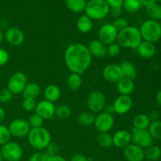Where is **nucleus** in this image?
<instances>
[{"label": "nucleus", "mask_w": 161, "mask_h": 161, "mask_svg": "<svg viewBox=\"0 0 161 161\" xmlns=\"http://www.w3.org/2000/svg\"><path fill=\"white\" fill-rule=\"evenodd\" d=\"M130 133H131V142L133 144L137 145L142 149H146L153 145V138L148 130H139L133 127Z\"/></svg>", "instance_id": "obj_9"}, {"label": "nucleus", "mask_w": 161, "mask_h": 161, "mask_svg": "<svg viewBox=\"0 0 161 161\" xmlns=\"http://www.w3.org/2000/svg\"><path fill=\"white\" fill-rule=\"evenodd\" d=\"M108 14L116 18L120 17V15L122 14V8H110Z\"/></svg>", "instance_id": "obj_47"}, {"label": "nucleus", "mask_w": 161, "mask_h": 161, "mask_svg": "<svg viewBox=\"0 0 161 161\" xmlns=\"http://www.w3.org/2000/svg\"><path fill=\"white\" fill-rule=\"evenodd\" d=\"M133 101L130 96L119 94L113 104L115 113L118 115H124L128 113L132 108Z\"/></svg>", "instance_id": "obj_15"}, {"label": "nucleus", "mask_w": 161, "mask_h": 161, "mask_svg": "<svg viewBox=\"0 0 161 161\" xmlns=\"http://www.w3.org/2000/svg\"><path fill=\"white\" fill-rule=\"evenodd\" d=\"M96 116L92 112L84 111L80 113L78 116V123L83 127H91L94 124Z\"/></svg>", "instance_id": "obj_28"}, {"label": "nucleus", "mask_w": 161, "mask_h": 161, "mask_svg": "<svg viewBox=\"0 0 161 161\" xmlns=\"http://www.w3.org/2000/svg\"><path fill=\"white\" fill-rule=\"evenodd\" d=\"M148 116H149L150 120L154 121V120H158V118H159V116H160V115H159L158 112L153 111V112H151L150 114L148 115Z\"/></svg>", "instance_id": "obj_51"}, {"label": "nucleus", "mask_w": 161, "mask_h": 161, "mask_svg": "<svg viewBox=\"0 0 161 161\" xmlns=\"http://www.w3.org/2000/svg\"><path fill=\"white\" fill-rule=\"evenodd\" d=\"M142 40L147 42H158L161 38V28L160 23L153 20H147L142 24L139 28Z\"/></svg>", "instance_id": "obj_5"}, {"label": "nucleus", "mask_w": 161, "mask_h": 161, "mask_svg": "<svg viewBox=\"0 0 161 161\" xmlns=\"http://www.w3.org/2000/svg\"><path fill=\"white\" fill-rule=\"evenodd\" d=\"M3 160L6 161H20L23 157V149L16 142L9 141L2 146L0 149Z\"/></svg>", "instance_id": "obj_6"}, {"label": "nucleus", "mask_w": 161, "mask_h": 161, "mask_svg": "<svg viewBox=\"0 0 161 161\" xmlns=\"http://www.w3.org/2000/svg\"><path fill=\"white\" fill-rule=\"evenodd\" d=\"M93 26H94V25H93V20H91L86 14L80 16L78 18V20H77V29H78V31L80 32L83 33V34L89 33L92 30Z\"/></svg>", "instance_id": "obj_24"}, {"label": "nucleus", "mask_w": 161, "mask_h": 161, "mask_svg": "<svg viewBox=\"0 0 161 161\" xmlns=\"http://www.w3.org/2000/svg\"><path fill=\"white\" fill-rule=\"evenodd\" d=\"M113 146L118 149H124L131 143V133L127 130H119L113 135Z\"/></svg>", "instance_id": "obj_18"}, {"label": "nucleus", "mask_w": 161, "mask_h": 161, "mask_svg": "<svg viewBox=\"0 0 161 161\" xmlns=\"http://www.w3.org/2000/svg\"><path fill=\"white\" fill-rule=\"evenodd\" d=\"M13 97H14V94L7 87L0 90V102L1 103H8L12 100Z\"/></svg>", "instance_id": "obj_39"}, {"label": "nucleus", "mask_w": 161, "mask_h": 161, "mask_svg": "<svg viewBox=\"0 0 161 161\" xmlns=\"http://www.w3.org/2000/svg\"><path fill=\"white\" fill-rule=\"evenodd\" d=\"M28 140L31 147L37 150H42L51 142V135L43 127L31 128L28 135Z\"/></svg>", "instance_id": "obj_3"}, {"label": "nucleus", "mask_w": 161, "mask_h": 161, "mask_svg": "<svg viewBox=\"0 0 161 161\" xmlns=\"http://www.w3.org/2000/svg\"><path fill=\"white\" fill-rule=\"evenodd\" d=\"M102 76L105 81L112 83H116L124 77V72L120 65L118 64H109L104 68Z\"/></svg>", "instance_id": "obj_13"}, {"label": "nucleus", "mask_w": 161, "mask_h": 161, "mask_svg": "<svg viewBox=\"0 0 161 161\" xmlns=\"http://www.w3.org/2000/svg\"><path fill=\"white\" fill-rule=\"evenodd\" d=\"M109 9L105 0H90L86 3L84 12L91 20H102L108 15Z\"/></svg>", "instance_id": "obj_4"}, {"label": "nucleus", "mask_w": 161, "mask_h": 161, "mask_svg": "<svg viewBox=\"0 0 161 161\" xmlns=\"http://www.w3.org/2000/svg\"><path fill=\"white\" fill-rule=\"evenodd\" d=\"M6 117V113L2 107H0V123L3 122Z\"/></svg>", "instance_id": "obj_53"}, {"label": "nucleus", "mask_w": 161, "mask_h": 161, "mask_svg": "<svg viewBox=\"0 0 161 161\" xmlns=\"http://www.w3.org/2000/svg\"><path fill=\"white\" fill-rule=\"evenodd\" d=\"M11 135L7 127L0 125V146L6 144L10 141Z\"/></svg>", "instance_id": "obj_37"}, {"label": "nucleus", "mask_w": 161, "mask_h": 161, "mask_svg": "<svg viewBox=\"0 0 161 161\" xmlns=\"http://www.w3.org/2000/svg\"><path fill=\"white\" fill-rule=\"evenodd\" d=\"M89 111L93 113H99L103 111L106 105V99L105 94L98 91H94L90 93L86 100Z\"/></svg>", "instance_id": "obj_7"}, {"label": "nucleus", "mask_w": 161, "mask_h": 161, "mask_svg": "<svg viewBox=\"0 0 161 161\" xmlns=\"http://www.w3.org/2000/svg\"><path fill=\"white\" fill-rule=\"evenodd\" d=\"M161 157V149L157 146H149L145 150V158L150 161H157Z\"/></svg>", "instance_id": "obj_32"}, {"label": "nucleus", "mask_w": 161, "mask_h": 161, "mask_svg": "<svg viewBox=\"0 0 161 161\" xmlns=\"http://www.w3.org/2000/svg\"><path fill=\"white\" fill-rule=\"evenodd\" d=\"M148 130L153 139L161 140V121H151Z\"/></svg>", "instance_id": "obj_35"}, {"label": "nucleus", "mask_w": 161, "mask_h": 161, "mask_svg": "<svg viewBox=\"0 0 161 161\" xmlns=\"http://www.w3.org/2000/svg\"><path fill=\"white\" fill-rule=\"evenodd\" d=\"M121 52V47L117 42H113L107 46V55L111 58L118 56Z\"/></svg>", "instance_id": "obj_38"}, {"label": "nucleus", "mask_w": 161, "mask_h": 161, "mask_svg": "<svg viewBox=\"0 0 161 161\" xmlns=\"http://www.w3.org/2000/svg\"><path fill=\"white\" fill-rule=\"evenodd\" d=\"M86 47L92 58L94 57L97 58H103L107 56V46L98 39L90 41Z\"/></svg>", "instance_id": "obj_19"}, {"label": "nucleus", "mask_w": 161, "mask_h": 161, "mask_svg": "<svg viewBox=\"0 0 161 161\" xmlns=\"http://www.w3.org/2000/svg\"><path fill=\"white\" fill-rule=\"evenodd\" d=\"M156 102H157L158 105H160L161 106V90L159 91L157 93V94H156Z\"/></svg>", "instance_id": "obj_52"}, {"label": "nucleus", "mask_w": 161, "mask_h": 161, "mask_svg": "<svg viewBox=\"0 0 161 161\" xmlns=\"http://www.w3.org/2000/svg\"><path fill=\"white\" fill-rule=\"evenodd\" d=\"M4 39L9 45L14 46V47H19L24 43L25 36L20 28L17 27H10L5 31Z\"/></svg>", "instance_id": "obj_14"}, {"label": "nucleus", "mask_w": 161, "mask_h": 161, "mask_svg": "<svg viewBox=\"0 0 161 161\" xmlns=\"http://www.w3.org/2000/svg\"><path fill=\"white\" fill-rule=\"evenodd\" d=\"M47 161H67L64 157H61L60 155H55V156H51V157H48V160Z\"/></svg>", "instance_id": "obj_49"}, {"label": "nucleus", "mask_w": 161, "mask_h": 161, "mask_svg": "<svg viewBox=\"0 0 161 161\" xmlns=\"http://www.w3.org/2000/svg\"><path fill=\"white\" fill-rule=\"evenodd\" d=\"M9 60V54L5 49L0 47V66H3L8 63Z\"/></svg>", "instance_id": "obj_44"}, {"label": "nucleus", "mask_w": 161, "mask_h": 161, "mask_svg": "<svg viewBox=\"0 0 161 161\" xmlns=\"http://www.w3.org/2000/svg\"></svg>", "instance_id": "obj_58"}, {"label": "nucleus", "mask_w": 161, "mask_h": 161, "mask_svg": "<svg viewBox=\"0 0 161 161\" xmlns=\"http://www.w3.org/2000/svg\"><path fill=\"white\" fill-rule=\"evenodd\" d=\"M36 102L34 99H24L22 102V108L27 112H32L36 110Z\"/></svg>", "instance_id": "obj_41"}, {"label": "nucleus", "mask_w": 161, "mask_h": 161, "mask_svg": "<svg viewBox=\"0 0 161 161\" xmlns=\"http://www.w3.org/2000/svg\"><path fill=\"white\" fill-rule=\"evenodd\" d=\"M123 155L127 161H143L145 150L137 145L130 143L123 149Z\"/></svg>", "instance_id": "obj_16"}, {"label": "nucleus", "mask_w": 161, "mask_h": 161, "mask_svg": "<svg viewBox=\"0 0 161 161\" xmlns=\"http://www.w3.org/2000/svg\"><path fill=\"white\" fill-rule=\"evenodd\" d=\"M3 160H3V155H2V153H1V151H0V161H3Z\"/></svg>", "instance_id": "obj_55"}, {"label": "nucleus", "mask_w": 161, "mask_h": 161, "mask_svg": "<svg viewBox=\"0 0 161 161\" xmlns=\"http://www.w3.org/2000/svg\"><path fill=\"white\" fill-rule=\"evenodd\" d=\"M136 50L140 57L145 58V59H149L156 54L157 47H156L155 44L153 42L142 40L137 47Z\"/></svg>", "instance_id": "obj_20"}, {"label": "nucleus", "mask_w": 161, "mask_h": 161, "mask_svg": "<svg viewBox=\"0 0 161 161\" xmlns=\"http://www.w3.org/2000/svg\"><path fill=\"white\" fill-rule=\"evenodd\" d=\"M3 40H4V33H3V31L0 29V44L3 42Z\"/></svg>", "instance_id": "obj_54"}, {"label": "nucleus", "mask_w": 161, "mask_h": 161, "mask_svg": "<svg viewBox=\"0 0 161 161\" xmlns=\"http://www.w3.org/2000/svg\"><path fill=\"white\" fill-rule=\"evenodd\" d=\"M72 114V110L70 107L67 105H59L55 106L54 116L59 119H69Z\"/></svg>", "instance_id": "obj_33"}, {"label": "nucleus", "mask_w": 161, "mask_h": 161, "mask_svg": "<svg viewBox=\"0 0 161 161\" xmlns=\"http://www.w3.org/2000/svg\"><path fill=\"white\" fill-rule=\"evenodd\" d=\"M158 1H160V3H161V0H158Z\"/></svg>", "instance_id": "obj_57"}, {"label": "nucleus", "mask_w": 161, "mask_h": 161, "mask_svg": "<svg viewBox=\"0 0 161 161\" xmlns=\"http://www.w3.org/2000/svg\"><path fill=\"white\" fill-rule=\"evenodd\" d=\"M110 8H122L124 0H105Z\"/></svg>", "instance_id": "obj_45"}, {"label": "nucleus", "mask_w": 161, "mask_h": 161, "mask_svg": "<svg viewBox=\"0 0 161 161\" xmlns=\"http://www.w3.org/2000/svg\"><path fill=\"white\" fill-rule=\"evenodd\" d=\"M49 156L46 153L37 152L30 157L28 161H47Z\"/></svg>", "instance_id": "obj_43"}, {"label": "nucleus", "mask_w": 161, "mask_h": 161, "mask_svg": "<svg viewBox=\"0 0 161 161\" xmlns=\"http://www.w3.org/2000/svg\"><path fill=\"white\" fill-rule=\"evenodd\" d=\"M125 78L134 80L137 77V69L135 64L129 61H124L119 64Z\"/></svg>", "instance_id": "obj_26"}, {"label": "nucleus", "mask_w": 161, "mask_h": 161, "mask_svg": "<svg viewBox=\"0 0 161 161\" xmlns=\"http://www.w3.org/2000/svg\"><path fill=\"white\" fill-rule=\"evenodd\" d=\"M44 97L45 100L48 101V102L54 103L56 102L58 99L60 98L61 94V89L58 86L54 84L48 85L47 87L44 89L43 91Z\"/></svg>", "instance_id": "obj_23"}, {"label": "nucleus", "mask_w": 161, "mask_h": 161, "mask_svg": "<svg viewBox=\"0 0 161 161\" xmlns=\"http://www.w3.org/2000/svg\"><path fill=\"white\" fill-rule=\"evenodd\" d=\"M160 23V28H161V20H160V22H159Z\"/></svg>", "instance_id": "obj_56"}, {"label": "nucleus", "mask_w": 161, "mask_h": 161, "mask_svg": "<svg viewBox=\"0 0 161 161\" xmlns=\"http://www.w3.org/2000/svg\"><path fill=\"white\" fill-rule=\"evenodd\" d=\"M28 83L26 75L22 72H16L9 77L7 88L14 94H20Z\"/></svg>", "instance_id": "obj_8"}, {"label": "nucleus", "mask_w": 161, "mask_h": 161, "mask_svg": "<svg viewBox=\"0 0 161 161\" xmlns=\"http://www.w3.org/2000/svg\"><path fill=\"white\" fill-rule=\"evenodd\" d=\"M8 129L11 136L21 138L28 136L31 127L28 124V120L24 119H15L9 123Z\"/></svg>", "instance_id": "obj_10"}, {"label": "nucleus", "mask_w": 161, "mask_h": 161, "mask_svg": "<svg viewBox=\"0 0 161 161\" xmlns=\"http://www.w3.org/2000/svg\"><path fill=\"white\" fill-rule=\"evenodd\" d=\"M97 142L103 149H108L113 146V136L108 132L98 133L97 136Z\"/></svg>", "instance_id": "obj_31"}, {"label": "nucleus", "mask_w": 161, "mask_h": 161, "mask_svg": "<svg viewBox=\"0 0 161 161\" xmlns=\"http://www.w3.org/2000/svg\"><path fill=\"white\" fill-rule=\"evenodd\" d=\"M118 32L119 31L115 28L113 24H105L99 29L98 39L105 45L108 46L116 42Z\"/></svg>", "instance_id": "obj_11"}, {"label": "nucleus", "mask_w": 161, "mask_h": 161, "mask_svg": "<svg viewBox=\"0 0 161 161\" xmlns=\"http://www.w3.org/2000/svg\"><path fill=\"white\" fill-rule=\"evenodd\" d=\"M35 111L36 114L40 116L43 119H49L54 116L55 106L52 102L42 100L36 104Z\"/></svg>", "instance_id": "obj_17"}, {"label": "nucleus", "mask_w": 161, "mask_h": 161, "mask_svg": "<svg viewBox=\"0 0 161 161\" xmlns=\"http://www.w3.org/2000/svg\"><path fill=\"white\" fill-rule=\"evenodd\" d=\"M114 117L113 115L105 113H100L96 116L94 121V127L98 133L108 132L114 126Z\"/></svg>", "instance_id": "obj_12"}, {"label": "nucleus", "mask_w": 161, "mask_h": 161, "mask_svg": "<svg viewBox=\"0 0 161 161\" xmlns=\"http://www.w3.org/2000/svg\"><path fill=\"white\" fill-rule=\"evenodd\" d=\"M146 12L149 20L159 21L161 20V6L158 3H154L146 8Z\"/></svg>", "instance_id": "obj_30"}, {"label": "nucleus", "mask_w": 161, "mask_h": 161, "mask_svg": "<svg viewBox=\"0 0 161 161\" xmlns=\"http://www.w3.org/2000/svg\"><path fill=\"white\" fill-rule=\"evenodd\" d=\"M151 120L149 116L143 113L136 115L133 119L134 128L139 130H147L150 124Z\"/></svg>", "instance_id": "obj_25"}, {"label": "nucleus", "mask_w": 161, "mask_h": 161, "mask_svg": "<svg viewBox=\"0 0 161 161\" xmlns=\"http://www.w3.org/2000/svg\"><path fill=\"white\" fill-rule=\"evenodd\" d=\"M142 41L139 28L128 26L118 32L116 42L121 48L136 49Z\"/></svg>", "instance_id": "obj_2"}, {"label": "nucleus", "mask_w": 161, "mask_h": 161, "mask_svg": "<svg viewBox=\"0 0 161 161\" xmlns=\"http://www.w3.org/2000/svg\"><path fill=\"white\" fill-rule=\"evenodd\" d=\"M64 60L66 67L71 72L81 75L91 66L92 56L86 45L75 42L66 48Z\"/></svg>", "instance_id": "obj_1"}, {"label": "nucleus", "mask_w": 161, "mask_h": 161, "mask_svg": "<svg viewBox=\"0 0 161 161\" xmlns=\"http://www.w3.org/2000/svg\"><path fill=\"white\" fill-rule=\"evenodd\" d=\"M46 153L49 156V157H51V156H55L58 155V152H59V146L57 143L53 142H50L48 144V146L46 147Z\"/></svg>", "instance_id": "obj_42"}, {"label": "nucleus", "mask_w": 161, "mask_h": 161, "mask_svg": "<svg viewBox=\"0 0 161 161\" xmlns=\"http://www.w3.org/2000/svg\"><path fill=\"white\" fill-rule=\"evenodd\" d=\"M157 0H139L142 6H144L146 8L151 6V5L154 4V3H157Z\"/></svg>", "instance_id": "obj_48"}, {"label": "nucleus", "mask_w": 161, "mask_h": 161, "mask_svg": "<svg viewBox=\"0 0 161 161\" xmlns=\"http://www.w3.org/2000/svg\"><path fill=\"white\" fill-rule=\"evenodd\" d=\"M116 90L120 95L130 96L135 90L134 80L124 77L116 83Z\"/></svg>", "instance_id": "obj_21"}, {"label": "nucleus", "mask_w": 161, "mask_h": 161, "mask_svg": "<svg viewBox=\"0 0 161 161\" xmlns=\"http://www.w3.org/2000/svg\"><path fill=\"white\" fill-rule=\"evenodd\" d=\"M113 25H114L115 28L119 31L129 26L128 20L126 18H124V17H118V18H116L114 20V21H113Z\"/></svg>", "instance_id": "obj_40"}, {"label": "nucleus", "mask_w": 161, "mask_h": 161, "mask_svg": "<svg viewBox=\"0 0 161 161\" xmlns=\"http://www.w3.org/2000/svg\"><path fill=\"white\" fill-rule=\"evenodd\" d=\"M104 113H108V114L110 115H113V113H115V112L114 109H113V105H105V108H104Z\"/></svg>", "instance_id": "obj_50"}, {"label": "nucleus", "mask_w": 161, "mask_h": 161, "mask_svg": "<svg viewBox=\"0 0 161 161\" xmlns=\"http://www.w3.org/2000/svg\"><path fill=\"white\" fill-rule=\"evenodd\" d=\"M82 83H83V80H82L81 75L77 73L71 72L66 80L67 86L72 91H77L80 89L82 86Z\"/></svg>", "instance_id": "obj_29"}, {"label": "nucleus", "mask_w": 161, "mask_h": 161, "mask_svg": "<svg viewBox=\"0 0 161 161\" xmlns=\"http://www.w3.org/2000/svg\"><path fill=\"white\" fill-rule=\"evenodd\" d=\"M142 5L139 0H124L122 8L128 14H135L140 9Z\"/></svg>", "instance_id": "obj_34"}, {"label": "nucleus", "mask_w": 161, "mask_h": 161, "mask_svg": "<svg viewBox=\"0 0 161 161\" xmlns=\"http://www.w3.org/2000/svg\"><path fill=\"white\" fill-rule=\"evenodd\" d=\"M70 161H88L87 157L82 153H75L72 156Z\"/></svg>", "instance_id": "obj_46"}, {"label": "nucleus", "mask_w": 161, "mask_h": 161, "mask_svg": "<svg viewBox=\"0 0 161 161\" xmlns=\"http://www.w3.org/2000/svg\"><path fill=\"white\" fill-rule=\"evenodd\" d=\"M86 3V0H64V3L68 9L72 12L79 14L85 10Z\"/></svg>", "instance_id": "obj_27"}, {"label": "nucleus", "mask_w": 161, "mask_h": 161, "mask_svg": "<svg viewBox=\"0 0 161 161\" xmlns=\"http://www.w3.org/2000/svg\"><path fill=\"white\" fill-rule=\"evenodd\" d=\"M24 99L36 100L41 94V87L36 83H28L22 91Z\"/></svg>", "instance_id": "obj_22"}, {"label": "nucleus", "mask_w": 161, "mask_h": 161, "mask_svg": "<svg viewBox=\"0 0 161 161\" xmlns=\"http://www.w3.org/2000/svg\"><path fill=\"white\" fill-rule=\"evenodd\" d=\"M28 124H29L30 127L31 128H39V127H42L43 125L44 119L41 117L40 116H39L36 113L31 115L29 117L28 120Z\"/></svg>", "instance_id": "obj_36"}]
</instances>
